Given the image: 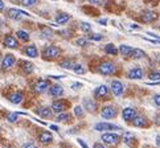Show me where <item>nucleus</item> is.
Segmentation results:
<instances>
[{
	"label": "nucleus",
	"instance_id": "obj_1",
	"mask_svg": "<svg viewBox=\"0 0 160 148\" xmlns=\"http://www.w3.org/2000/svg\"><path fill=\"white\" fill-rule=\"evenodd\" d=\"M60 56H61V49L58 47H54V45H49L42 52V58L47 61L56 60V58H58Z\"/></svg>",
	"mask_w": 160,
	"mask_h": 148
},
{
	"label": "nucleus",
	"instance_id": "obj_2",
	"mask_svg": "<svg viewBox=\"0 0 160 148\" xmlns=\"http://www.w3.org/2000/svg\"><path fill=\"white\" fill-rule=\"evenodd\" d=\"M117 70L115 67V64L111 61H105L102 62V64H99L98 69H97V72H98L99 74H102V76H111V74H114Z\"/></svg>",
	"mask_w": 160,
	"mask_h": 148
},
{
	"label": "nucleus",
	"instance_id": "obj_3",
	"mask_svg": "<svg viewBox=\"0 0 160 148\" xmlns=\"http://www.w3.org/2000/svg\"><path fill=\"white\" fill-rule=\"evenodd\" d=\"M102 141L108 144V146H117L118 141H119V136L117 134H114L112 131L105 132V134H102Z\"/></svg>",
	"mask_w": 160,
	"mask_h": 148
},
{
	"label": "nucleus",
	"instance_id": "obj_4",
	"mask_svg": "<svg viewBox=\"0 0 160 148\" xmlns=\"http://www.w3.org/2000/svg\"><path fill=\"white\" fill-rule=\"evenodd\" d=\"M117 114L118 111L114 106H105L101 111V116L103 119H114V118H117Z\"/></svg>",
	"mask_w": 160,
	"mask_h": 148
},
{
	"label": "nucleus",
	"instance_id": "obj_5",
	"mask_svg": "<svg viewBox=\"0 0 160 148\" xmlns=\"http://www.w3.org/2000/svg\"><path fill=\"white\" fill-rule=\"evenodd\" d=\"M16 64V58L13 54H5L2 61V69L3 70H9L11 67H13Z\"/></svg>",
	"mask_w": 160,
	"mask_h": 148
},
{
	"label": "nucleus",
	"instance_id": "obj_6",
	"mask_svg": "<svg viewBox=\"0 0 160 148\" xmlns=\"http://www.w3.org/2000/svg\"><path fill=\"white\" fill-rule=\"evenodd\" d=\"M95 131H121L122 128L117 126V124H111V123H97L94 126Z\"/></svg>",
	"mask_w": 160,
	"mask_h": 148
},
{
	"label": "nucleus",
	"instance_id": "obj_7",
	"mask_svg": "<svg viewBox=\"0 0 160 148\" xmlns=\"http://www.w3.org/2000/svg\"><path fill=\"white\" fill-rule=\"evenodd\" d=\"M108 87L106 86V85H101V86H98L95 90H94V96L97 99H105L108 96Z\"/></svg>",
	"mask_w": 160,
	"mask_h": 148
},
{
	"label": "nucleus",
	"instance_id": "obj_8",
	"mask_svg": "<svg viewBox=\"0 0 160 148\" xmlns=\"http://www.w3.org/2000/svg\"><path fill=\"white\" fill-rule=\"evenodd\" d=\"M111 91L115 96H121L123 94V91H124V85L121 81L115 79V81L111 82Z\"/></svg>",
	"mask_w": 160,
	"mask_h": 148
},
{
	"label": "nucleus",
	"instance_id": "obj_9",
	"mask_svg": "<svg viewBox=\"0 0 160 148\" xmlns=\"http://www.w3.org/2000/svg\"><path fill=\"white\" fill-rule=\"evenodd\" d=\"M7 15L9 19H13V20H20L22 16H27L28 13H25L24 11L18 9V8H9L7 9Z\"/></svg>",
	"mask_w": 160,
	"mask_h": 148
},
{
	"label": "nucleus",
	"instance_id": "obj_10",
	"mask_svg": "<svg viewBox=\"0 0 160 148\" xmlns=\"http://www.w3.org/2000/svg\"><path fill=\"white\" fill-rule=\"evenodd\" d=\"M140 17H142V20L144 22H152V21H155L158 19V13L155 12V11L146 9V11H143V12H142Z\"/></svg>",
	"mask_w": 160,
	"mask_h": 148
},
{
	"label": "nucleus",
	"instance_id": "obj_11",
	"mask_svg": "<svg viewBox=\"0 0 160 148\" xmlns=\"http://www.w3.org/2000/svg\"><path fill=\"white\" fill-rule=\"evenodd\" d=\"M143 76H144V72H143V69L139 66L132 67V69L127 73V78H130V79H142Z\"/></svg>",
	"mask_w": 160,
	"mask_h": 148
},
{
	"label": "nucleus",
	"instance_id": "obj_12",
	"mask_svg": "<svg viewBox=\"0 0 160 148\" xmlns=\"http://www.w3.org/2000/svg\"><path fill=\"white\" fill-rule=\"evenodd\" d=\"M49 81H47V79H40V81L35 85V91L41 94V93H45L47 90L49 89Z\"/></svg>",
	"mask_w": 160,
	"mask_h": 148
},
{
	"label": "nucleus",
	"instance_id": "obj_13",
	"mask_svg": "<svg viewBox=\"0 0 160 148\" xmlns=\"http://www.w3.org/2000/svg\"><path fill=\"white\" fill-rule=\"evenodd\" d=\"M4 45L7 48L9 49H18L19 48V42H18V40H16L13 36H11V35H7L4 38Z\"/></svg>",
	"mask_w": 160,
	"mask_h": 148
},
{
	"label": "nucleus",
	"instance_id": "obj_14",
	"mask_svg": "<svg viewBox=\"0 0 160 148\" xmlns=\"http://www.w3.org/2000/svg\"><path fill=\"white\" fill-rule=\"evenodd\" d=\"M82 106H83L88 111H90V112H94V111L97 110V102H95L94 99H91V98H83Z\"/></svg>",
	"mask_w": 160,
	"mask_h": 148
},
{
	"label": "nucleus",
	"instance_id": "obj_15",
	"mask_svg": "<svg viewBox=\"0 0 160 148\" xmlns=\"http://www.w3.org/2000/svg\"><path fill=\"white\" fill-rule=\"evenodd\" d=\"M53 109H52V106H42V107H40L38 109V115L40 116H42L45 119H48V118H52L53 116Z\"/></svg>",
	"mask_w": 160,
	"mask_h": 148
},
{
	"label": "nucleus",
	"instance_id": "obj_16",
	"mask_svg": "<svg viewBox=\"0 0 160 148\" xmlns=\"http://www.w3.org/2000/svg\"><path fill=\"white\" fill-rule=\"evenodd\" d=\"M24 54L28 56V57H31V58H36V57H38V50L36 48V45H28V47H25L24 49Z\"/></svg>",
	"mask_w": 160,
	"mask_h": 148
},
{
	"label": "nucleus",
	"instance_id": "obj_17",
	"mask_svg": "<svg viewBox=\"0 0 160 148\" xmlns=\"http://www.w3.org/2000/svg\"><path fill=\"white\" fill-rule=\"evenodd\" d=\"M122 116H123L124 121L130 122L136 116V111H135V109H131V107H126V109L122 111Z\"/></svg>",
	"mask_w": 160,
	"mask_h": 148
},
{
	"label": "nucleus",
	"instance_id": "obj_18",
	"mask_svg": "<svg viewBox=\"0 0 160 148\" xmlns=\"http://www.w3.org/2000/svg\"><path fill=\"white\" fill-rule=\"evenodd\" d=\"M49 93L52 96H54V98H60V96L64 94V87H62L61 85H53V86H50Z\"/></svg>",
	"mask_w": 160,
	"mask_h": 148
},
{
	"label": "nucleus",
	"instance_id": "obj_19",
	"mask_svg": "<svg viewBox=\"0 0 160 148\" xmlns=\"http://www.w3.org/2000/svg\"><path fill=\"white\" fill-rule=\"evenodd\" d=\"M72 19V16L69 13H65V12H60L58 15L56 16V22L57 24H60V25H64L66 24L68 21H69Z\"/></svg>",
	"mask_w": 160,
	"mask_h": 148
},
{
	"label": "nucleus",
	"instance_id": "obj_20",
	"mask_svg": "<svg viewBox=\"0 0 160 148\" xmlns=\"http://www.w3.org/2000/svg\"><path fill=\"white\" fill-rule=\"evenodd\" d=\"M65 107H66V102L65 101H54L53 103H52V109L57 114H60V112L64 111Z\"/></svg>",
	"mask_w": 160,
	"mask_h": 148
},
{
	"label": "nucleus",
	"instance_id": "obj_21",
	"mask_svg": "<svg viewBox=\"0 0 160 148\" xmlns=\"http://www.w3.org/2000/svg\"><path fill=\"white\" fill-rule=\"evenodd\" d=\"M22 98H24V95H22L21 91H15V93H12V94L8 96L9 102H12L13 105H19V103H21Z\"/></svg>",
	"mask_w": 160,
	"mask_h": 148
},
{
	"label": "nucleus",
	"instance_id": "obj_22",
	"mask_svg": "<svg viewBox=\"0 0 160 148\" xmlns=\"http://www.w3.org/2000/svg\"><path fill=\"white\" fill-rule=\"evenodd\" d=\"M38 139H40V141H41L42 144H48V143H50V141H52L53 136H52V134H50L49 131H44V132L40 134Z\"/></svg>",
	"mask_w": 160,
	"mask_h": 148
},
{
	"label": "nucleus",
	"instance_id": "obj_23",
	"mask_svg": "<svg viewBox=\"0 0 160 148\" xmlns=\"http://www.w3.org/2000/svg\"><path fill=\"white\" fill-rule=\"evenodd\" d=\"M132 50H134V48L128 47V45H121V47H119V53H121L122 56H124V57H131Z\"/></svg>",
	"mask_w": 160,
	"mask_h": 148
},
{
	"label": "nucleus",
	"instance_id": "obj_24",
	"mask_svg": "<svg viewBox=\"0 0 160 148\" xmlns=\"http://www.w3.org/2000/svg\"><path fill=\"white\" fill-rule=\"evenodd\" d=\"M105 53L110 54V56H117L119 53V49L114 44H107L105 47Z\"/></svg>",
	"mask_w": 160,
	"mask_h": 148
},
{
	"label": "nucleus",
	"instance_id": "obj_25",
	"mask_svg": "<svg viewBox=\"0 0 160 148\" xmlns=\"http://www.w3.org/2000/svg\"><path fill=\"white\" fill-rule=\"evenodd\" d=\"M132 124H134L135 127H144V126H146V119H144V116L136 115V116L132 119Z\"/></svg>",
	"mask_w": 160,
	"mask_h": 148
},
{
	"label": "nucleus",
	"instance_id": "obj_26",
	"mask_svg": "<svg viewBox=\"0 0 160 148\" xmlns=\"http://www.w3.org/2000/svg\"><path fill=\"white\" fill-rule=\"evenodd\" d=\"M131 57H132L134 60H140V58H143V57H146V53H144V50H142L139 48H134Z\"/></svg>",
	"mask_w": 160,
	"mask_h": 148
},
{
	"label": "nucleus",
	"instance_id": "obj_27",
	"mask_svg": "<svg viewBox=\"0 0 160 148\" xmlns=\"http://www.w3.org/2000/svg\"><path fill=\"white\" fill-rule=\"evenodd\" d=\"M74 65H76V64H74V61L70 60V58H66V60H64V61H61V62H60V66H61V67H64V69H68V70L73 69Z\"/></svg>",
	"mask_w": 160,
	"mask_h": 148
},
{
	"label": "nucleus",
	"instance_id": "obj_28",
	"mask_svg": "<svg viewBox=\"0 0 160 148\" xmlns=\"http://www.w3.org/2000/svg\"><path fill=\"white\" fill-rule=\"evenodd\" d=\"M21 65H22V70H24V73L27 74H31L33 70H35V66H33L32 62H21Z\"/></svg>",
	"mask_w": 160,
	"mask_h": 148
},
{
	"label": "nucleus",
	"instance_id": "obj_29",
	"mask_svg": "<svg viewBox=\"0 0 160 148\" xmlns=\"http://www.w3.org/2000/svg\"><path fill=\"white\" fill-rule=\"evenodd\" d=\"M16 35H18V38H20L21 41H29V33L25 31H18Z\"/></svg>",
	"mask_w": 160,
	"mask_h": 148
},
{
	"label": "nucleus",
	"instance_id": "obj_30",
	"mask_svg": "<svg viewBox=\"0 0 160 148\" xmlns=\"http://www.w3.org/2000/svg\"><path fill=\"white\" fill-rule=\"evenodd\" d=\"M122 138H123V141H124L126 144H127V146H131V141L134 140V135L131 134V132H123V136H122Z\"/></svg>",
	"mask_w": 160,
	"mask_h": 148
},
{
	"label": "nucleus",
	"instance_id": "obj_31",
	"mask_svg": "<svg viewBox=\"0 0 160 148\" xmlns=\"http://www.w3.org/2000/svg\"><path fill=\"white\" fill-rule=\"evenodd\" d=\"M74 115H76L77 118H82L85 115L83 106H76V107H74Z\"/></svg>",
	"mask_w": 160,
	"mask_h": 148
},
{
	"label": "nucleus",
	"instance_id": "obj_32",
	"mask_svg": "<svg viewBox=\"0 0 160 148\" xmlns=\"http://www.w3.org/2000/svg\"><path fill=\"white\" fill-rule=\"evenodd\" d=\"M69 118H70L69 114L60 112V114H58V116L56 118V121H57V122H68V121H69Z\"/></svg>",
	"mask_w": 160,
	"mask_h": 148
},
{
	"label": "nucleus",
	"instance_id": "obj_33",
	"mask_svg": "<svg viewBox=\"0 0 160 148\" xmlns=\"http://www.w3.org/2000/svg\"><path fill=\"white\" fill-rule=\"evenodd\" d=\"M79 27H81L82 32H86V33L91 32V24H89V22H86V21H82L81 24H79Z\"/></svg>",
	"mask_w": 160,
	"mask_h": 148
},
{
	"label": "nucleus",
	"instance_id": "obj_34",
	"mask_svg": "<svg viewBox=\"0 0 160 148\" xmlns=\"http://www.w3.org/2000/svg\"><path fill=\"white\" fill-rule=\"evenodd\" d=\"M76 44L78 45V47H88V45H89V38H85V37L77 38L76 40Z\"/></svg>",
	"mask_w": 160,
	"mask_h": 148
},
{
	"label": "nucleus",
	"instance_id": "obj_35",
	"mask_svg": "<svg viewBox=\"0 0 160 148\" xmlns=\"http://www.w3.org/2000/svg\"><path fill=\"white\" fill-rule=\"evenodd\" d=\"M73 70L76 74H85V67L81 65V64H76L73 67Z\"/></svg>",
	"mask_w": 160,
	"mask_h": 148
},
{
	"label": "nucleus",
	"instance_id": "obj_36",
	"mask_svg": "<svg viewBox=\"0 0 160 148\" xmlns=\"http://www.w3.org/2000/svg\"><path fill=\"white\" fill-rule=\"evenodd\" d=\"M37 3V0H21V5L24 7H33Z\"/></svg>",
	"mask_w": 160,
	"mask_h": 148
},
{
	"label": "nucleus",
	"instance_id": "obj_37",
	"mask_svg": "<svg viewBox=\"0 0 160 148\" xmlns=\"http://www.w3.org/2000/svg\"><path fill=\"white\" fill-rule=\"evenodd\" d=\"M148 77H150V79H152V81H160V73L159 72H151L148 74Z\"/></svg>",
	"mask_w": 160,
	"mask_h": 148
},
{
	"label": "nucleus",
	"instance_id": "obj_38",
	"mask_svg": "<svg viewBox=\"0 0 160 148\" xmlns=\"http://www.w3.org/2000/svg\"><path fill=\"white\" fill-rule=\"evenodd\" d=\"M88 38L93 40V41H101V40L103 38V36H102V35H97V33H90Z\"/></svg>",
	"mask_w": 160,
	"mask_h": 148
},
{
	"label": "nucleus",
	"instance_id": "obj_39",
	"mask_svg": "<svg viewBox=\"0 0 160 148\" xmlns=\"http://www.w3.org/2000/svg\"><path fill=\"white\" fill-rule=\"evenodd\" d=\"M18 115H19L18 112H12V114H9V115L7 116V121H8V122H11V123L16 122V121H18Z\"/></svg>",
	"mask_w": 160,
	"mask_h": 148
},
{
	"label": "nucleus",
	"instance_id": "obj_40",
	"mask_svg": "<svg viewBox=\"0 0 160 148\" xmlns=\"http://www.w3.org/2000/svg\"><path fill=\"white\" fill-rule=\"evenodd\" d=\"M42 36L45 38H52L53 37V32L50 29H42Z\"/></svg>",
	"mask_w": 160,
	"mask_h": 148
},
{
	"label": "nucleus",
	"instance_id": "obj_41",
	"mask_svg": "<svg viewBox=\"0 0 160 148\" xmlns=\"http://www.w3.org/2000/svg\"><path fill=\"white\" fill-rule=\"evenodd\" d=\"M88 2L90 4H94V5H101V4H103L105 0H88Z\"/></svg>",
	"mask_w": 160,
	"mask_h": 148
},
{
	"label": "nucleus",
	"instance_id": "obj_42",
	"mask_svg": "<svg viewBox=\"0 0 160 148\" xmlns=\"http://www.w3.org/2000/svg\"><path fill=\"white\" fill-rule=\"evenodd\" d=\"M81 87H82V83L81 82H74L72 85V89L73 90H78V89H81Z\"/></svg>",
	"mask_w": 160,
	"mask_h": 148
},
{
	"label": "nucleus",
	"instance_id": "obj_43",
	"mask_svg": "<svg viewBox=\"0 0 160 148\" xmlns=\"http://www.w3.org/2000/svg\"><path fill=\"white\" fill-rule=\"evenodd\" d=\"M153 102L160 107V94H156L155 96H153Z\"/></svg>",
	"mask_w": 160,
	"mask_h": 148
},
{
	"label": "nucleus",
	"instance_id": "obj_44",
	"mask_svg": "<svg viewBox=\"0 0 160 148\" xmlns=\"http://www.w3.org/2000/svg\"><path fill=\"white\" fill-rule=\"evenodd\" d=\"M77 141H78V143H79V144H81V146H82V148H89V147H88V144H86V143H85V141H83V140H81V139H77Z\"/></svg>",
	"mask_w": 160,
	"mask_h": 148
},
{
	"label": "nucleus",
	"instance_id": "obj_45",
	"mask_svg": "<svg viewBox=\"0 0 160 148\" xmlns=\"http://www.w3.org/2000/svg\"><path fill=\"white\" fill-rule=\"evenodd\" d=\"M22 148H36V146L33 143H27V144L22 146Z\"/></svg>",
	"mask_w": 160,
	"mask_h": 148
},
{
	"label": "nucleus",
	"instance_id": "obj_46",
	"mask_svg": "<svg viewBox=\"0 0 160 148\" xmlns=\"http://www.w3.org/2000/svg\"><path fill=\"white\" fill-rule=\"evenodd\" d=\"M94 148H106V146H103L102 143H95L94 144Z\"/></svg>",
	"mask_w": 160,
	"mask_h": 148
},
{
	"label": "nucleus",
	"instance_id": "obj_47",
	"mask_svg": "<svg viewBox=\"0 0 160 148\" xmlns=\"http://www.w3.org/2000/svg\"><path fill=\"white\" fill-rule=\"evenodd\" d=\"M106 21H107L106 19H101L98 22H99V24H102V25H106Z\"/></svg>",
	"mask_w": 160,
	"mask_h": 148
},
{
	"label": "nucleus",
	"instance_id": "obj_48",
	"mask_svg": "<svg viewBox=\"0 0 160 148\" xmlns=\"http://www.w3.org/2000/svg\"><path fill=\"white\" fill-rule=\"evenodd\" d=\"M4 9V3H3V0H0V12Z\"/></svg>",
	"mask_w": 160,
	"mask_h": 148
},
{
	"label": "nucleus",
	"instance_id": "obj_49",
	"mask_svg": "<svg viewBox=\"0 0 160 148\" xmlns=\"http://www.w3.org/2000/svg\"><path fill=\"white\" fill-rule=\"evenodd\" d=\"M50 128H52L53 131H58V127H57V126H54V124H52V126H50Z\"/></svg>",
	"mask_w": 160,
	"mask_h": 148
},
{
	"label": "nucleus",
	"instance_id": "obj_50",
	"mask_svg": "<svg viewBox=\"0 0 160 148\" xmlns=\"http://www.w3.org/2000/svg\"><path fill=\"white\" fill-rule=\"evenodd\" d=\"M76 2H83V0H76Z\"/></svg>",
	"mask_w": 160,
	"mask_h": 148
},
{
	"label": "nucleus",
	"instance_id": "obj_51",
	"mask_svg": "<svg viewBox=\"0 0 160 148\" xmlns=\"http://www.w3.org/2000/svg\"><path fill=\"white\" fill-rule=\"evenodd\" d=\"M159 64H160V57H159Z\"/></svg>",
	"mask_w": 160,
	"mask_h": 148
},
{
	"label": "nucleus",
	"instance_id": "obj_52",
	"mask_svg": "<svg viewBox=\"0 0 160 148\" xmlns=\"http://www.w3.org/2000/svg\"><path fill=\"white\" fill-rule=\"evenodd\" d=\"M5 148H11V147H5Z\"/></svg>",
	"mask_w": 160,
	"mask_h": 148
},
{
	"label": "nucleus",
	"instance_id": "obj_53",
	"mask_svg": "<svg viewBox=\"0 0 160 148\" xmlns=\"http://www.w3.org/2000/svg\"><path fill=\"white\" fill-rule=\"evenodd\" d=\"M151 2H155V0H151Z\"/></svg>",
	"mask_w": 160,
	"mask_h": 148
}]
</instances>
